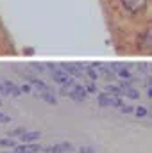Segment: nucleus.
I'll list each match as a JSON object with an SVG mask.
<instances>
[{
  "instance_id": "f257e3e1",
  "label": "nucleus",
  "mask_w": 152,
  "mask_h": 153,
  "mask_svg": "<svg viewBox=\"0 0 152 153\" xmlns=\"http://www.w3.org/2000/svg\"><path fill=\"white\" fill-rule=\"evenodd\" d=\"M97 103H99V107L100 109H108V107H114V109H120L123 103H122V100H120V96H113V94H109V93H100L99 96H97Z\"/></svg>"
},
{
  "instance_id": "f03ea898",
  "label": "nucleus",
  "mask_w": 152,
  "mask_h": 153,
  "mask_svg": "<svg viewBox=\"0 0 152 153\" xmlns=\"http://www.w3.org/2000/svg\"><path fill=\"white\" fill-rule=\"evenodd\" d=\"M43 153H74L75 152V146L68 141H63L59 144H54V146H43Z\"/></svg>"
},
{
  "instance_id": "7ed1b4c3",
  "label": "nucleus",
  "mask_w": 152,
  "mask_h": 153,
  "mask_svg": "<svg viewBox=\"0 0 152 153\" xmlns=\"http://www.w3.org/2000/svg\"><path fill=\"white\" fill-rule=\"evenodd\" d=\"M86 96H88V89L82 84H74L72 89L68 91V98L74 100V102H84Z\"/></svg>"
},
{
  "instance_id": "20e7f679",
  "label": "nucleus",
  "mask_w": 152,
  "mask_h": 153,
  "mask_svg": "<svg viewBox=\"0 0 152 153\" xmlns=\"http://www.w3.org/2000/svg\"><path fill=\"white\" fill-rule=\"evenodd\" d=\"M120 2H122V5H123L129 13L136 14V13H141V11L145 9V5H147L149 0H120Z\"/></svg>"
},
{
  "instance_id": "39448f33",
  "label": "nucleus",
  "mask_w": 152,
  "mask_h": 153,
  "mask_svg": "<svg viewBox=\"0 0 152 153\" xmlns=\"http://www.w3.org/2000/svg\"><path fill=\"white\" fill-rule=\"evenodd\" d=\"M138 46L141 50H152V27H147L138 36Z\"/></svg>"
},
{
  "instance_id": "423d86ee",
  "label": "nucleus",
  "mask_w": 152,
  "mask_h": 153,
  "mask_svg": "<svg viewBox=\"0 0 152 153\" xmlns=\"http://www.w3.org/2000/svg\"><path fill=\"white\" fill-rule=\"evenodd\" d=\"M2 85H4V89H5V96H13V98L22 96V89H20V85H16L13 80L4 78V80H2Z\"/></svg>"
},
{
  "instance_id": "0eeeda50",
  "label": "nucleus",
  "mask_w": 152,
  "mask_h": 153,
  "mask_svg": "<svg viewBox=\"0 0 152 153\" xmlns=\"http://www.w3.org/2000/svg\"><path fill=\"white\" fill-rule=\"evenodd\" d=\"M34 96L39 98V100H43V102H47V103H50V105H56V103H57V98H56V94H54L52 89L38 91V93H34Z\"/></svg>"
},
{
  "instance_id": "6e6552de",
  "label": "nucleus",
  "mask_w": 152,
  "mask_h": 153,
  "mask_svg": "<svg viewBox=\"0 0 152 153\" xmlns=\"http://www.w3.org/2000/svg\"><path fill=\"white\" fill-rule=\"evenodd\" d=\"M43 148L39 146L38 143H23V144H18L16 148H14V152L16 153H38L41 152Z\"/></svg>"
},
{
  "instance_id": "1a4fd4ad",
  "label": "nucleus",
  "mask_w": 152,
  "mask_h": 153,
  "mask_svg": "<svg viewBox=\"0 0 152 153\" xmlns=\"http://www.w3.org/2000/svg\"><path fill=\"white\" fill-rule=\"evenodd\" d=\"M97 70H99V73L104 76L106 80H118V75L114 73V70L111 66H106V64H93Z\"/></svg>"
},
{
  "instance_id": "9d476101",
  "label": "nucleus",
  "mask_w": 152,
  "mask_h": 153,
  "mask_svg": "<svg viewBox=\"0 0 152 153\" xmlns=\"http://www.w3.org/2000/svg\"><path fill=\"white\" fill-rule=\"evenodd\" d=\"M111 68L114 70V73L118 75V78H122V80H129V78H132L131 71H129V68L123 66V64H111Z\"/></svg>"
},
{
  "instance_id": "9b49d317",
  "label": "nucleus",
  "mask_w": 152,
  "mask_h": 153,
  "mask_svg": "<svg viewBox=\"0 0 152 153\" xmlns=\"http://www.w3.org/2000/svg\"><path fill=\"white\" fill-rule=\"evenodd\" d=\"M39 137H41V132H38V130H27V132L20 137V141H22V143H36Z\"/></svg>"
},
{
  "instance_id": "f8f14e48",
  "label": "nucleus",
  "mask_w": 152,
  "mask_h": 153,
  "mask_svg": "<svg viewBox=\"0 0 152 153\" xmlns=\"http://www.w3.org/2000/svg\"><path fill=\"white\" fill-rule=\"evenodd\" d=\"M23 78H25V80H27L31 85H36V87H38V91H43V89H50V87H48V85H47L43 80H39L38 76H34V75H23Z\"/></svg>"
},
{
  "instance_id": "ddd939ff",
  "label": "nucleus",
  "mask_w": 152,
  "mask_h": 153,
  "mask_svg": "<svg viewBox=\"0 0 152 153\" xmlns=\"http://www.w3.org/2000/svg\"><path fill=\"white\" fill-rule=\"evenodd\" d=\"M84 75L88 76L90 80H93V82H97V78H99V70L91 64V66H84Z\"/></svg>"
},
{
  "instance_id": "4468645a",
  "label": "nucleus",
  "mask_w": 152,
  "mask_h": 153,
  "mask_svg": "<svg viewBox=\"0 0 152 153\" xmlns=\"http://www.w3.org/2000/svg\"><path fill=\"white\" fill-rule=\"evenodd\" d=\"M106 93H109L113 96H123V89L120 85H114V84H108L106 85Z\"/></svg>"
},
{
  "instance_id": "2eb2a0df",
  "label": "nucleus",
  "mask_w": 152,
  "mask_h": 153,
  "mask_svg": "<svg viewBox=\"0 0 152 153\" xmlns=\"http://www.w3.org/2000/svg\"><path fill=\"white\" fill-rule=\"evenodd\" d=\"M123 96H127V98H131V100H138V98H140V91L131 85V87L123 89Z\"/></svg>"
},
{
  "instance_id": "dca6fc26",
  "label": "nucleus",
  "mask_w": 152,
  "mask_h": 153,
  "mask_svg": "<svg viewBox=\"0 0 152 153\" xmlns=\"http://www.w3.org/2000/svg\"><path fill=\"white\" fill-rule=\"evenodd\" d=\"M0 146H2V148H11V150H14L18 144H16V141H14L13 137H5V139H0Z\"/></svg>"
},
{
  "instance_id": "f3484780",
  "label": "nucleus",
  "mask_w": 152,
  "mask_h": 153,
  "mask_svg": "<svg viewBox=\"0 0 152 153\" xmlns=\"http://www.w3.org/2000/svg\"><path fill=\"white\" fill-rule=\"evenodd\" d=\"M25 132H27V128H25V126H18V128L11 130V132L7 134V137H22Z\"/></svg>"
},
{
  "instance_id": "a211bd4d",
  "label": "nucleus",
  "mask_w": 152,
  "mask_h": 153,
  "mask_svg": "<svg viewBox=\"0 0 152 153\" xmlns=\"http://www.w3.org/2000/svg\"><path fill=\"white\" fill-rule=\"evenodd\" d=\"M147 114H149V109L143 107V105H140V107L134 109V116H136V117H145Z\"/></svg>"
},
{
  "instance_id": "6ab92c4d",
  "label": "nucleus",
  "mask_w": 152,
  "mask_h": 153,
  "mask_svg": "<svg viewBox=\"0 0 152 153\" xmlns=\"http://www.w3.org/2000/svg\"><path fill=\"white\" fill-rule=\"evenodd\" d=\"M134 109H136V107H132V105H125V103H123V105L120 107V112H122V114H134Z\"/></svg>"
},
{
  "instance_id": "aec40b11",
  "label": "nucleus",
  "mask_w": 152,
  "mask_h": 153,
  "mask_svg": "<svg viewBox=\"0 0 152 153\" xmlns=\"http://www.w3.org/2000/svg\"><path fill=\"white\" fill-rule=\"evenodd\" d=\"M79 153H97V150L93 146H81L79 148Z\"/></svg>"
},
{
  "instance_id": "412c9836",
  "label": "nucleus",
  "mask_w": 152,
  "mask_h": 153,
  "mask_svg": "<svg viewBox=\"0 0 152 153\" xmlns=\"http://www.w3.org/2000/svg\"><path fill=\"white\" fill-rule=\"evenodd\" d=\"M86 89H88V93H97V85H95V82L90 80V84H86Z\"/></svg>"
},
{
  "instance_id": "4be33fe9",
  "label": "nucleus",
  "mask_w": 152,
  "mask_h": 153,
  "mask_svg": "<svg viewBox=\"0 0 152 153\" xmlns=\"http://www.w3.org/2000/svg\"><path fill=\"white\" fill-rule=\"evenodd\" d=\"M20 89H22V93H25V94L32 93V89H31V84H23V85H20Z\"/></svg>"
},
{
  "instance_id": "5701e85b",
  "label": "nucleus",
  "mask_w": 152,
  "mask_h": 153,
  "mask_svg": "<svg viewBox=\"0 0 152 153\" xmlns=\"http://www.w3.org/2000/svg\"><path fill=\"white\" fill-rule=\"evenodd\" d=\"M9 121H11V117H9L7 114H4V112L0 111V123H9Z\"/></svg>"
},
{
  "instance_id": "b1692460",
  "label": "nucleus",
  "mask_w": 152,
  "mask_h": 153,
  "mask_svg": "<svg viewBox=\"0 0 152 153\" xmlns=\"http://www.w3.org/2000/svg\"><path fill=\"white\" fill-rule=\"evenodd\" d=\"M0 96H5V89H4V85H2V82H0Z\"/></svg>"
},
{
  "instance_id": "393cba45",
  "label": "nucleus",
  "mask_w": 152,
  "mask_h": 153,
  "mask_svg": "<svg viewBox=\"0 0 152 153\" xmlns=\"http://www.w3.org/2000/svg\"><path fill=\"white\" fill-rule=\"evenodd\" d=\"M147 96H149V98L152 100V87H149V93H147Z\"/></svg>"
},
{
  "instance_id": "a878e982",
  "label": "nucleus",
  "mask_w": 152,
  "mask_h": 153,
  "mask_svg": "<svg viewBox=\"0 0 152 153\" xmlns=\"http://www.w3.org/2000/svg\"><path fill=\"white\" fill-rule=\"evenodd\" d=\"M0 153H16V152H14V150H13V152H0Z\"/></svg>"
},
{
  "instance_id": "bb28decb",
  "label": "nucleus",
  "mask_w": 152,
  "mask_h": 153,
  "mask_svg": "<svg viewBox=\"0 0 152 153\" xmlns=\"http://www.w3.org/2000/svg\"><path fill=\"white\" fill-rule=\"evenodd\" d=\"M0 107H2V98H0Z\"/></svg>"
},
{
  "instance_id": "cd10ccee",
  "label": "nucleus",
  "mask_w": 152,
  "mask_h": 153,
  "mask_svg": "<svg viewBox=\"0 0 152 153\" xmlns=\"http://www.w3.org/2000/svg\"><path fill=\"white\" fill-rule=\"evenodd\" d=\"M149 114H150V116H152V111H149Z\"/></svg>"
},
{
  "instance_id": "c85d7f7f",
  "label": "nucleus",
  "mask_w": 152,
  "mask_h": 153,
  "mask_svg": "<svg viewBox=\"0 0 152 153\" xmlns=\"http://www.w3.org/2000/svg\"><path fill=\"white\" fill-rule=\"evenodd\" d=\"M150 73H152V66H150Z\"/></svg>"
}]
</instances>
